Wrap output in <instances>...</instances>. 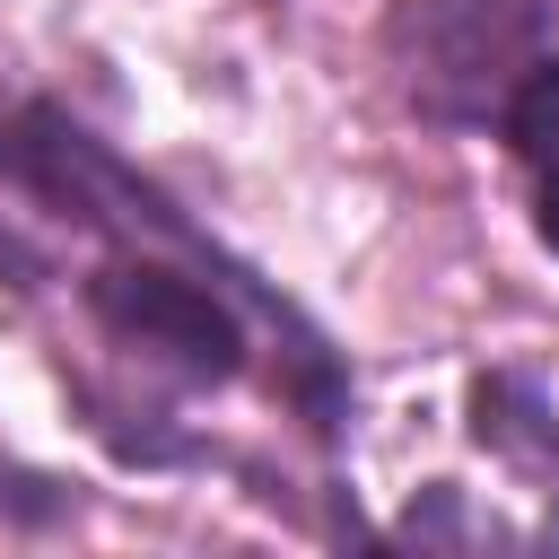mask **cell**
<instances>
[{
  "mask_svg": "<svg viewBox=\"0 0 559 559\" xmlns=\"http://www.w3.org/2000/svg\"><path fill=\"white\" fill-rule=\"evenodd\" d=\"M87 314L122 341V349H148L157 367H175L183 384H236L245 358H253V323L245 306H271L288 314L271 288H253V271H218L192 262V253H166V245H114L87 280H79Z\"/></svg>",
  "mask_w": 559,
  "mask_h": 559,
  "instance_id": "obj_1",
  "label": "cell"
},
{
  "mask_svg": "<svg viewBox=\"0 0 559 559\" xmlns=\"http://www.w3.org/2000/svg\"><path fill=\"white\" fill-rule=\"evenodd\" d=\"M533 35H542V0H411L393 26V44L411 52V105L437 122H480L533 70V61L515 70Z\"/></svg>",
  "mask_w": 559,
  "mask_h": 559,
  "instance_id": "obj_2",
  "label": "cell"
},
{
  "mask_svg": "<svg viewBox=\"0 0 559 559\" xmlns=\"http://www.w3.org/2000/svg\"><path fill=\"white\" fill-rule=\"evenodd\" d=\"M472 437L515 463V472H542L550 498H559V411H550V384L524 376V367H489L472 376Z\"/></svg>",
  "mask_w": 559,
  "mask_h": 559,
  "instance_id": "obj_3",
  "label": "cell"
},
{
  "mask_svg": "<svg viewBox=\"0 0 559 559\" xmlns=\"http://www.w3.org/2000/svg\"><path fill=\"white\" fill-rule=\"evenodd\" d=\"M498 122H507L515 166L533 175V236L559 253V52H550V61H533V70L507 87Z\"/></svg>",
  "mask_w": 559,
  "mask_h": 559,
  "instance_id": "obj_4",
  "label": "cell"
},
{
  "mask_svg": "<svg viewBox=\"0 0 559 559\" xmlns=\"http://www.w3.org/2000/svg\"><path fill=\"white\" fill-rule=\"evenodd\" d=\"M393 533L419 542V550H445V542H498V524H472V515H463V489H454V480H428Z\"/></svg>",
  "mask_w": 559,
  "mask_h": 559,
  "instance_id": "obj_5",
  "label": "cell"
},
{
  "mask_svg": "<svg viewBox=\"0 0 559 559\" xmlns=\"http://www.w3.org/2000/svg\"><path fill=\"white\" fill-rule=\"evenodd\" d=\"M79 498H70V480H52V472H35V463H9L0 454V524H17V533H35V524H61Z\"/></svg>",
  "mask_w": 559,
  "mask_h": 559,
  "instance_id": "obj_6",
  "label": "cell"
}]
</instances>
